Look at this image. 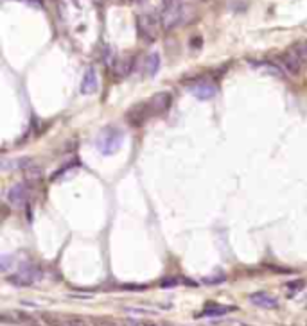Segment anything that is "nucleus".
<instances>
[{"label": "nucleus", "instance_id": "obj_8", "mask_svg": "<svg viewBox=\"0 0 307 326\" xmlns=\"http://www.w3.org/2000/svg\"><path fill=\"white\" fill-rule=\"evenodd\" d=\"M189 92L193 93L194 97L199 99V100H207V99H212L218 92V88L214 86L212 83L208 81H199V83H194L189 86Z\"/></svg>", "mask_w": 307, "mask_h": 326}, {"label": "nucleus", "instance_id": "obj_15", "mask_svg": "<svg viewBox=\"0 0 307 326\" xmlns=\"http://www.w3.org/2000/svg\"><path fill=\"white\" fill-rule=\"evenodd\" d=\"M42 321L47 326H68L67 317L65 316H57V314H51V312H45L42 314Z\"/></svg>", "mask_w": 307, "mask_h": 326}, {"label": "nucleus", "instance_id": "obj_10", "mask_svg": "<svg viewBox=\"0 0 307 326\" xmlns=\"http://www.w3.org/2000/svg\"><path fill=\"white\" fill-rule=\"evenodd\" d=\"M250 301L251 305L259 306V308H266V310H273L279 306V300L268 294V292H255V294L250 296Z\"/></svg>", "mask_w": 307, "mask_h": 326}, {"label": "nucleus", "instance_id": "obj_13", "mask_svg": "<svg viewBox=\"0 0 307 326\" xmlns=\"http://www.w3.org/2000/svg\"><path fill=\"white\" fill-rule=\"evenodd\" d=\"M251 67L257 68L259 72L266 74V75H275V77H282L284 75V70H282L277 63H271V61H260V63H251Z\"/></svg>", "mask_w": 307, "mask_h": 326}, {"label": "nucleus", "instance_id": "obj_4", "mask_svg": "<svg viewBox=\"0 0 307 326\" xmlns=\"http://www.w3.org/2000/svg\"><path fill=\"white\" fill-rule=\"evenodd\" d=\"M40 278H42V271L38 269L36 265H24L18 273L7 276V281L16 285V287H29Z\"/></svg>", "mask_w": 307, "mask_h": 326}, {"label": "nucleus", "instance_id": "obj_6", "mask_svg": "<svg viewBox=\"0 0 307 326\" xmlns=\"http://www.w3.org/2000/svg\"><path fill=\"white\" fill-rule=\"evenodd\" d=\"M151 108H149V104L147 102H142V104H137L133 108L126 113V119L130 122L131 125H142L146 122L149 117H151Z\"/></svg>", "mask_w": 307, "mask_h": 326}, {"label": "nucleus", "instance_id": "obj_21", "mask_svg": "<svg viewBox=\"0 0 307 326\" xmlns=\"http://www.w3.org/2000/svg\"><path fill=\"white\" fill-rule=\"evenodd\" d=\"M26 174H27V177H29V179H38L42 172H40V169H38V167H32V169H31V165H29V169L26 171Z\"/></svg>", "mask_w": 307, "mask_h": 326}, {"label": "nucleus", "instance_id": "obj_11", "mask_svg": "<svg viewBox=\"0 0 307 326\" xmlns=\"http://www.w3.org/2000/svg\"><path fill=\"white\" fill-rule=\"evenodd\" d=\"M81 92L84 95H92V93L97 92V72H95L94 67H90L84 72V77L81 81Z\"/></svg>", "mask_w": 307, "mask_h": 326}, {"label": "nucleus", "instance_id": "obj_14", "mask_svg": "<svg viewBox=\"0 0 307 326\" xmlns=\"http://www.w3.org/2000/svg\"><path fill=\"white\" fill-rule=\"evenodd\" d=\"M230 310H234L232 306H223V305H218V303H208L207 308L201 312V316L203 317H216V316H224V314H228Z\"/></svg>", "mask_w": 307, "mask_h": 326}, {"label": "nucleus", "instance_id": "obj_20", "mask_svg": "<svg viewBox=\"0 0 307 326\" xmlns=\"http://www.w3.org/2000/svg\"><path fill=\"white\" fill-rule=\"evenodd\" d=\"M67 317V323L68 326H90L92 323L84 321L83 317H78V316H65Z\"/></svg>", "mask_w": 307, "mask_h": 326}, {"label": "nucleus", "instance_id": "obj_7", "mask_svg": "<svg viewBox=\"0 0 307 326\" xmlns=\"http://www.w3.org/2000/svg\"><path fill=\"white\" fill-rule=\"evenodd\" d=\"M27 196H29V190H27L26 183H15V185L7 190V201L15 208L24 206L27 202Z\"/></svg>", "mask_w": 307, "mask_h": 326}, {"label": "nucleus", "instance_id": "obj_23", "mask_svg": "<svg viewBox=\"0 0 307 326\" xmlns=\"http://www.w3.org/2000/svg\"><path fill=\"white\" fill-rule=\"evenodd\" d=\"M180 281H178L176 278H166L162 279V287H174V285H178Z\"/></svg>", "mask_w": 307, "mask_h": 326}, {"label": "nucleus", "instance_id": "obj_24", "mask_svg": "<svg viewBox=\"0 0 307 326\" xmlns=\"http://www.w3.org/2000/svg\"><path fill=\"white\" fill-rule=\"evenodd\" d=\"M122 289H128V290H146L147 285H122Z\"/></svg>", "mask_w": 307, "mask_h": 326}, {"label": "nucleus", "instance_id": "obj_19", "mask_svg": "<svg viewBox=\"0 0 307 326\" xmlns=\"http://www.w3.org/2000/svg\"><path fill=\"white\" fill-rule=\"evenodd\" d=\"M291 49H293V50H295V52H297L298 57L302 59L304 65H307V42L297 43V45H293Z\"/></svg>", "mask_w": 307, "mask_h": 326}, {"label": "nucleus", "instance_id": "obj_12", "mask_svg": "<svg viewBox=\"0 0 307 326\" xmlns=\"http://www.w3.org/2000/svg\"><path fill=\"white\" fill-rule=\"evenodd\" d=\"M131 68H133V57H130V56L119 57L117 61H113V74L117 75V77H126V75H130Z\"/></svg>", "mask_w": 307, "mask_h": 326}, {"label": "nucleus", "instance_id": "obj_1", "mask_svg": "<svg viewBox=\"0 0 307 326\" xmlns=\"http://www.w3.org/2000/svg\"><path fill=\"white\" fill-rule=\"evenodd\" d=\"M194 18H196V9L191 4H187L185 0H169L167 4H164V9H162L160 15V24L162 29L169 32L172 29H176V27L193 22Z\"/></svg>", "mask_w": 307, "mask_h": 326}, {"label": "nucleus", "instance_id": "obj_17", "mask_svg": "<svg viewBox=\"0 0 307 326\" xmlns=\"http://www.w3.org/2000/svg\"><path fill=\"white\" fill-rule=\"evenodd\" d=\"M90 323L92 326H122L117 319H112V317H90Z\"/></svg>", "mask_w": 307, "mask_h": 326}, {"label": "nucleus", "instance_id": "obj_25", "mask_svg": "<svg viewBox=\"0 0 307 326\" xmlns=\"http://www.w3.org/2000/svg\"><path fill=\"white\" fill-rule=\"evenodd\" d=\"M24 2H27V4L34 5V7H42V2H43V0H24Z\"/></svg>", "mask_w": 307, "mask_h": 326}, {"label": "nucleus", "instance_id": "obj_2", "mask_svg": "<svg viewBox=\"0 0 307 326\" xmlns=\"http://www.w3.org/2000/svg\"><path fill=\"white\" fill-rule=\"evenodd\" d=\"M122 140H124V135H122L119 129H115V127H106V129L101 131V135L97 136V140H95V147H97L99 152H103V154H106V156L115 154V152L120 149Z\"/></svg>", "mask_w": 307, "mask_h": 326}, {"label": "nucleus", "instance_id": "obj_5", "mask_svg": "<svg viewBox=\"0 0 307 326\" xmlns=\"http://www.w3.org/2000/svg\"><path fill=\"white\" fill-rule=\"evenodd\" d=\"M279 61H280V65L284 67V70H286L287 74H291V75H298L304 68L302 59L298 57V54L293 50V49H289V50H286L284 54H280Z\"/></svg>", "mask_w": 307, "mask_h": 326}, {"label": "nucleus", "instance_id": "obj_9", "mask_svg": "<svg viewBox=\"0 0 307 326\" xmlns=\"http://www.w3.org/2000/svg\"><path fill=\"white\" fill-rule=\"evenodd\" d=\"M147 104H149L153 115H162V113H166L167 109H169V106H171V95L167 92H160V93H156Z\"/></svg>", "mask_w": 307, "mask_h": 326}, {"label": "nucleus", "instance_id": "obj_27", "mask_svg": "<svg viewBox=\"0 0 307 326\" xmlns=\"http://www.w3.org/2000/svg\"><path fill=\"white\" fill-rule=\"evenodd\" d=\"M112 2H115V4H122V2H128V0H112Z\"/></svg>", "mask_w": 307, "mask_h": 326}, {"label": "nucleus", "instance_id": "obj_22", "mask_svg": "<svg viewBox=\"0 0 307 326\" xmlns=\"http://www.w3.org/2000/svg\"><path fill=\"white\" fill-rule=\"evenodd\" d=\"M205 283H221V281H224V275H218V276H207V278H203Z\"/></svg>", "mask_w": 307, "mask_h": 326}, {"label": "nucleus", "instance_id": "obj_26", "mask_svg": "<svg viewBox=\"0 0 307 326\" xmlns=\"http://www.w3.org/2000/svg\"><path fill=\"white\" fill-rule=\"evenodd\" d=\"M142 326H158L156 323H151V321H146V323H142Z\"/></svg>", "mask_w": 307, "mask_h": 326}, {"label": "nucleus", "instance_id": "obj_16", "mask_svg": "<svg viewBox=\"0 0 307 326\" xmlns=\"http://www.w3.org/2000/svg\"><path fill=\"white\" fill-rule=\"evenodd\" d=\"M158 68H160V56H158L156 52H153L146 59V72L149 74V75H155V74L158 72Z\"/></svg>", "mask_w": 307, "mask_h": 326}, {"label": "nucleus", "instance_id": "obj_18", "mask_svg": "<svg viewBox=\"0 0 307 326\" xmlns=\"http://www.w3.org/2000/svg\"><path fill=\"white\" fill-rule=\"evenodd\" d=\"M27 317L22 312H4L2 314V321L4 323H24Z\"/></svg>", "mask_w": 307, "mask_h": 326}, {"label": "nucleus", "instance_id": "obj_3", "mask_svg": "<svg viewBox=\"0 0 307 326\" xmlns=\"http://www.w3.org/2000/svg\"><path fill=\"white\" fill-rule=\"evenodd\" d=\"M160 22L155 15L151 13H144V15L137 16V31H139V36L144 40V42H156L158 38V29H160Z\"/></svg>", "mask_w": 307, "mask_h": 326}]
</instances>
